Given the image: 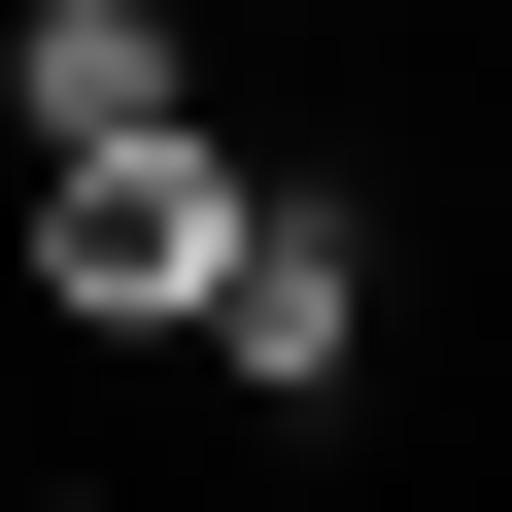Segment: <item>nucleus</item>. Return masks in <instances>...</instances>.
<instances>
[{"instance_id": "f257e3e1", "label": "nucleus", "mask_w": 512, "mask_h": 512, "mask_svg": "<svg viewBox=\"0 0 512 512\" xmlns=\"http://www.w3.org/2000/svg\"><path fill=\"white\" fill-rule=\"evenodd\" d=\"M239 205H274V137H239V103H137V137H69V171H0V274H35V342L171 376L205 274H239Z\"/></svg>"}, {"instance_id": "f03ea898", "label": "nucleus", "mask_w": 512, "mask_h": 512, "mask_svg": "<svg viewBox=\"0 0 512 512\" xmlns=\"http://www.w3.org/2000/svg\"><path fill=\"white\" fill-rule=\"evenodd\" d=\"M171 376L274 410V444H342V410H376V171H274V205H239V274H205Z\"/></svg>"}, {"instance_id": "7ed1b4c3", "label": "nucleus", "mask_w": 512, "mask_h": 512, "mask_svg": "<svg viewBox=\"0 0 512 512\" xmlns=\"http://www.w3.org/2000/svg\"><path fill=\"white\" fill-rule=\"evenodd\" d=\"M137 103H205V0H0V171H69Z\"/></svg>"}]
</instances>
